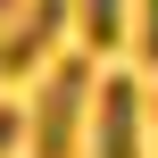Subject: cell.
<instances>
[{"label":"cell","mask_w":158,"mask_h":158,"mask_svg":"<svg viewBox=\"0 0 158 158\" xmlns=\"http://www.w3.org/2000/svg\"><path fill=\"white\" fill-rule=\"evenodd\" d=\"M67 17H75V0H25V17L0 33V75H33L50 58V42L67 33Z\"/></svg>","instance_id":"cell-3"},{"label":"cell","mask_w":158,"mask_h":158,"mask_svg":"<svg viewBox=\"0 0 158 158\" xmlns=\"http://www.w3.org/2000/svg\"><path fill=\"white\" fill-rule=\"evenodd\" d=\"M125 25H133V42H142V58L158 67V0H142V17H125Z\"/></svg>","instance_id":"cell-5"},{"label":"cell","mask_w":158,"mask_h":158,"mask_svg":"<svg viewBox=\"0 0 158 158\" xmlns=\"http://www.w3.org/2000/svg\"><path fill=\"white\" fill-rule=\"evenodd\" d=\"M92 158H142V83L133 75H100L92 83Z\"/></svg>","instance_id":"cell-2"},{"label":"cell","mask_w":158,"mask_h":158,"mask_svg":"<svg viewBox=\"0 0 158 158\" xmlns=\"http://www.w3.org/2000/svg\"><path fill=\"white\" fill-rule=\"evenodd\" d=\"M83 108H92V58H58V67L42 75V92H33V117H25L33 158H75Z\"/></svg>","instance_id":"cell-1"},{"label":"cell","mask_w":158,"mask_h":158,"mask_svg":"<svg viewBox=\"0 0 158 158\" xmlns=\"http://www.w3.org/2000/svg\"><path fill=\"white\" fill-rule=\"evenodd\" d=\"M17 133H25V117H17V108H0V158L17 150Z\"/></svg>","instance_id":"cell-6"},{"label":"cell","mask_w":158,"mask_h":158,"mask_svg":"<svg viewBox=\"0 0 158 158\" xmlns=\"http://www.w3.org/2000/svg\"><path fill=\"white\" fill-rule=\"evenodd\" d=\"M75 17H83V42H92V58L125 42V0H75Z\"/></svg>","instance_id":"cell-4"},{"label":"cell","mask_w":158,"mask_h":158,"mask_svg":"<svg viewBox=\"0 0 158 158\" xmlns=\"http://www.w3.org/2000/svg\"><path fill=\"white\" fill-rule=\"evenodd\" d=\"M0 17H17V0H0Z\"/></svg>","instance_id":"cell-7"}]
</instances>
